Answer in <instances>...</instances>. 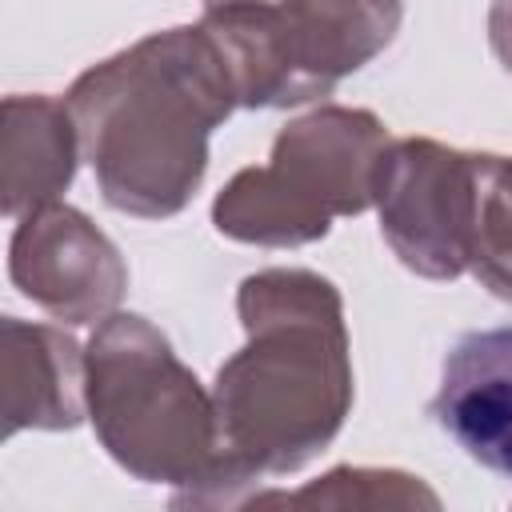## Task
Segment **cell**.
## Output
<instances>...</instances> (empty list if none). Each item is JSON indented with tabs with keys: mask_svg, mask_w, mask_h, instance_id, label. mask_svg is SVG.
<instances>
[{
	"mask_svg": "<svg viewBox=\"0 0 512 512\" xmlns=\"http://www.w3.org/2000/svg\"><path fill=\"white\" fill-rule=\"evenodd\" d=\"M80 152L116 212L164 220L188 204L208 164V132L240 104L232 68L200 28L152 32L88 68L68 100Z\"/></svg>",
	"mask_w": 512,
	"mask_h": 512,
	"instance_id": "obj_1",
	"label": "cell"
},
{
	"mask_svg": "<svg viewBox=\"0 0 512 512\" xmlns=\"http://www.w3.org/2000/svg\"><path fill=\"white\" fill-rule=\"evenodd\" d=\"M248 344L216 372L228 480L292 472L320 452L352 404L348 336L332 280L268 268L240 284Z\"/></svg>",
	"mask_w": 512,
	"mask_h": 512,
	"instance_id": "obj_2",
	"label": "cell"
},
{
	"mask_svg": "<svg viewBox=\"0 0 512 512\" xmlns=\"http://www.w3.org/2000/svg\"><path fill=\"white\" fill-rule=\"evenodd\" d=\"M88 408L140 480H228L216 404L144 316H108L88 344Z\"/></svg>",
	"mask_w": 512,
	"mask_h": 512,
	"instance_id": "obj_3",
	"label": "cell"
},
{
	"mask_svg": "<svg viewBox=\"0 0 512 512\" xmlns=\"http://www.w3.org/2000/svg\"><path fill=\"white\" fill-rule=\"evenodd\" d=\"M388 132L372 112L320 108L276 136L272 164L244 168L212 204L224 236L296 248L328 236L332 216H356L376 200Z\"/></svg>",
	"mask_w": 512,
	"mask_h": 512,
	"instance_id": "obj_4",
	"label": "cell"
},
{
	"mask_svg": "<svg viewBox=\"0 0 512 512\" xmlns=\"http://www.w3.org/2000/svg\"><path fill=\"white\" fill-rule=\"evenodd\" d=\"M244 108L328 96L400 28V0H204Z\"/></svg>",
	"mask_w": 512,
	"mask_h": 512,
	"instance_id": "obj_5",
	"label": "cell"
},
{
	"mask_svg": "<svg viewBox=\"0 0 512 512\" xmlns=\"http://www.w3.org/2000/svg\"><path fill=\"white\" fill-rule=\"evenodd\" d=\"M472 152L436 140H396L384 152L376 204L380 232L404 268L428 280H456L464 268Z\"/></svg>",
	"mask_w": 512,
	"mask_h": 512,
	"instance_id": "obj_6",
	"label": "cell"
},
{
	"mask_svg": "<svg viewBox=\"0 0 512 512\" xmlns=\"http://www.w3.org/2000/svg\"><path fill=\"white\" fill-rule=\"evenodd\" d=\"M12 280L52 316L88 324L120 300L124 264L76 208L44 204L12 236Z\"/></svg>",
	"mask_w": 512,
	"mask_h": 512,
	"instance_id": "obj_7",
	"label": "cell"
},
{
	"mask_svg": "<svg viewBox=\"0 0 512 512\" xmlns=\"http://www.w3.org/2000/svg\"><path fill=\"white\" fill-rule=\"evenodd\" d=\"M428 416L464 456L512 480V324L452 340Z\"/></svg>",
	"mask_w": 512,
	"mask_h": 512,
	"instance_id": "obj_8",
	"label": "cell"
},
{
	"mask_svg": "<svg viewBox=\"0 0 512 512\" xmlns=\"http://www.w3.org/2000/svg\"><path fill=\"white\" fill-rule=\"evenodd\" d=\"M464 264L500 300H512V156L472 152Z\"/></svg>",
	"mask_w": 512,
	"mask_h": 512,
	"instance_id": "obj_9",
	"label": "cell"
}]
</instances>
